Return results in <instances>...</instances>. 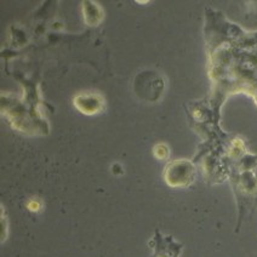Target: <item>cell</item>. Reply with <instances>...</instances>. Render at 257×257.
<instances>
[{"instance_id": "cell-3", "label": "cell", "mask_w": 257, "mask_h": 257, "mask_svg": "<svg viewBox=\"0 0 257 257\" xmlns=\"http://www.w3.org/2000/svg\"><path fill=\"white\" fill-rule=\"evenodd\" d=\"M42 207V204L39 203V201H36V200H31L28 204V209L32 210V211H38V210Z\"/></svg>"}, {"instance_id": "cell-1", "label": "cell", "mask_w": 257, "mask_h": 257, "mask_svg": "<svg viewBox=\"0 0 257 257\" xmlns=\"http://www.w3.org/2000/svg\"><path fill=\"white\" fill-rule=\"evenodd\" d=\"M195 179V168L188 160L171 163L165 170V181L172 187L189 186Z\"/></svg>"}, {"instance_id": "cell-2", "label": "cell", "mask_w": 257, "mask_h": 257, "mask_svg": "<svg viewBox=\"0 0 257 257\" xmlns=\"http://www.w3.org/2000/svg\"><path fill=\"white\" fill-rule=\"evenodd\" d=\"M154 153H156V157L159 158V159H165V158L169 157V150L164 145L157 146L154 148Z\"/></svg>"}]
</instances>
